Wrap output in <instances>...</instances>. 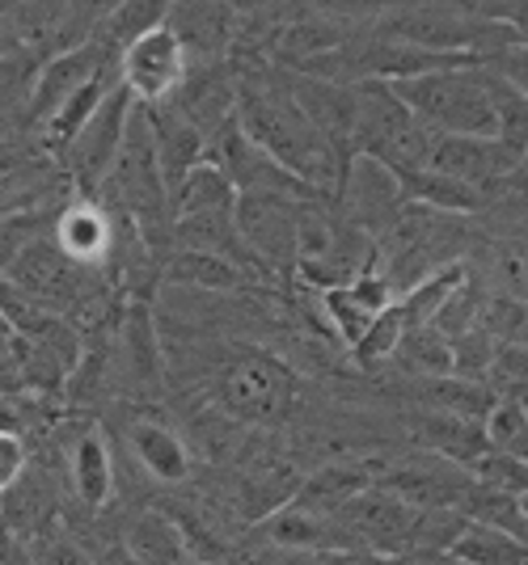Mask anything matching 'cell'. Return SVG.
Listing matches in <instances>:
<instances>
[{
    "instance_id": "12",
    "label": "cell",
    "mask_w": 528,
    "mask_h": 565,
    "mask_svg": "<svg viewBox=\"0 0 528 565\" xmlns=\"http://www.w3.org/2000/svg\"><path fill=\"white\" fill-rule=\"evenodd\" d=\"M4 279L22 287L39 308L64 317L81 300V266L60 254L55 241H25L4 266Z\"/></svg>"
},
{
    "instance_id": "41",
    "label": "cell",
    "mask_w": 528,
    "mask_h": 565,
    "mask_svg": "<svg viewBox=\"0 0 528 565\" xmlns=\"http://www.w3.org/2000/svg\"><path fill=\"white\" fill-rule=\"evenodd\" d=\"M482 64L495 72L499 81H507L516 94L528 97V43H511V47L495 51V55H486Z\"/></svg>"
},
{
    "instance_id": "45",
    "label": "cell",
    "mask_w": 528,
    "mask_h": 565,
    "mask_svg": "<svg viewBox=\"0 0 528 565\" xmlns=\"http://www.w3.org/2000/svg\"><path fill=\"white\" fill-rule=\"evenodd\" d=\"M398 565H461L453 553H406Z\"/></svg>"
},
{
    "instance_id": "17",
    "label": "cell",
    "mask_w": 528,
    "mask_h": 565,
    "mask_svg": "<svg viewBox=\"0 0 528 565\" xmlns=\"http://www.w3.org/2000/svg\"><path fill=\"white\" fill-rule=\"evenodd\" d=\"M377 472H381L377 465H363V460H330V465L313 469L309 477H300L292 507L313 511V515H338L351 498L377 486Z\"/></svg>"
},
{
    "instance_id": "8",
    "label": "cell",
    "mask_w": 528,
    "mask_h": 565,
    "mask_svg": "<svg viewBox=\"0 0 528 565\" xmlns=\"http://www.w3.org/2000/svg\"><path fill=\"white\" fill-rule=\"evenodd\" d=\"M187 72H191V60L169 25L148 30L145 39H136L119 55V85L136 106H166L187 81Z\"/></svg>"
},
{
    "instance_id": "24",
    "label": "cell",
    "mask_w": 528,
    "mask_h": 565,
    "mask_svg": "<svg viewBox=\"0 0 528 565\" xmlns=\"http://www.w3.org/2000/svg\"><path fill=\"white\" fill-rule=\"evenodd\" d=\"M131 451L145 465L148 477H157L166 486L187 481V472H191V451L182 444V435L173 426L157 423V418H136L131 423Z\"/></svg>"
},
{
    "instance_id": "10",
    "label": "cell",
    "mask_w": 528,
    "mask_h": 565,
    "mask_svg": "<svg viewBox=\"0 0 528 565\" xmlns=\"http://www.w3.org/2000/svg\"><path fill=\"white\" fill-rule=\"evenodd\" d=\"M377 486L398 494L414 511H435V507H461L465 494L474 490V472L435 451H419L377 472Z\"/></svg>"
},
{
    "instance_id": "22",
    "label": "cell",
    "mask_w": 528,
    "mask_h": 565,
    "mask_svg": "<svg viewBox=\"0 0 528 565\" xmlns=\"http://www.w3.org/2000/svg\"><path fill=\"white\" fill-rule=\"evenodd\" d=\"M296 486H300V477H296L288 460L266 456V460H258V465H250V469L241 472V511H245L250 523H263V519H271L275 511L288 507L292 498H296Z\"/></svg>"
},
{
    "instance_id": "3",
    "label": "cell",
    "mask_w": 528,
    "mask_h": 565,
    "mask_svg": "<svg viewBox=\"0 0 528 565\" xmlns=\"http://www.w3.org/2000/svg\"><path fill=\"white\" fill-rule=\"evenodd\" d=\"M398 102L435 136H474L495 140V106H490V72L482 64L448 68L389 85Z\"/></svg>"
},
{
    "instance_id": "18",
    "label": "cell",
    "mask_w": 528,
    "mask_h": 565,
    "mask_svg": "<svg viewBox=\"0 0 528 565\" xmlns=\"http://www.w3.org/2000/svg\"><path fill=\"white\" fill-rule=\"evenodd\" d=\"M166 25L178 34L187 60L220 64V55L237 39V13L224 4H178L166 13Z\"/></svg>"
},
{
    "instance_id": "5",
    "label": "cell",
    "mask_w": 528,
    "mask_h": 565,
    "mask_svg": "<svg viewBox=\"0 0 528 565\" xmlns=\"http://www.w3.org/2000/svg\"><path fill=\"white\" fill-rule=\"evenodd\" d=\"M313 199L288 194H237L233 224L241 245L258 262L263 275H296V241H300V207Z\"/></svg>"
},
{
    "instance_id": "28",
    "label": "cell",
    "mask_w": 528,
    "mask_h": 565,
    "mask_svg": "<svg viewBox=\"0 0 528 565\" xmlns=\"http://www.w3.org/2000/svg\"><path fill=\"white\" fill-rule=\"evenodd\" d=\"M55 245L76 266H94L110 249V220H106V212H97L94 203H76V207H68V212L60 215Z\"/></svg>"
},
{
    "instance_id": "7",
    "label": "cell",
    "mask_w": 528,
    "mask_h": 565,
    "mask_svg": "<svg viewBox=\"0 0 528 565\" xmlns=\"http://www.w3.org/2000/svg\"><path fill=\"white\" fill-rule=\"evenodd\" d=\"M203 161H212V166L229 178V186L237 190V194H288V199H321V194H313L305 182H296V178H292L279 161H271L263 148L250 140L245 131H241L237 118H229L217 136L208 140V157H203Z\"/></svg>"
},
{
    "instance_id": "14",
    "label": "cell",
    "mask_w": 528,
    "mask_h": 565,
    "mask_svg": "<svg viewBox=\"0 0 528 565\" xmlns=\"http://www.w3.org/2000/svg\"><path fill=\"white\" fill-rule=\"evenodd\" d=\"M119 60L110 55V51L102 47L97 39H89L85 47L68 51V55H55L47 60L39 76H34V94H30V122L43 131L51 122V115L76 94V89H85L89 81H97L106 68H115Z\"/></svg>"
},
{
    "instance_id": "29",
    "label": "cell",
    "mask_w": 528,
    "mask_h": 565,
    "mask_svg": "<svg viewBox=\"0 0 528 565\" xmlns=\"http://www.w3.org/2000/svg\"><path fill=\"white\" fill-rule=\"evenodd\" d=\"M233 207H237V190L229 186V178L212 161H199L173 186V194H169V215L173 220H182V215H208V212H233Z\"/></svg>"
},
{
    "instance_id": "19",
    "label": "cell",
    "mask_w": 528,
    "mask_h": 565,
    "mask_svg": "<svg viewBox=\"0 0 528 565\" xmlns=\"http://www.w3.org/2000/svg\"><path fill=\"white\" fill-rule=\"evenodd\" d=\"M410 430H414V439L423 444V451H435V456H444V460H453V465H461V469H469V472H474V465L490 451L486 430H482V423H474V418L419 409V414L410 418Z\"/></svg>"
},
{
    "instance_id": "6",
    "label": "cell",
    "mask_w": 528,
    "mask_h": 565,
    "mask_svg": "<svg viewBox=\"0 0 528 565\" xmlns=\"http://www.w3.org/2000/svg\"><path fill=\"white\" fill-rule=\"evenodd\" d=\"M102 18L106 9H94V4H18L4 13V25L13 34V47L25 51L43 68L55 55L85 47L97 34Z\"/></svg>"
},
{
    "instance_id": "4",
    "label": "cell",
    "mask_w": 528,
    "mask_h": 565,
    "mask_svg": "<svg viewBox=\"0 0 528 565\" xmlns=\"http://www.w3.org/2000/svg\"><path fill=\"white\" fill-rule=\"evenodd\" d=\"M296 388V372L266 351H237L220 367V405L241 423L271 426L288 418Z\"/></svg>"
},
{
    "instance_id": "38",
    "label": "cell",
    "mask_w": 528,
    "mask_h": 565,
    "mask_svg": "<svg viewBox=\"0 0 528 565\" xmlns=\"http://www.w3.org/2000/svg\"><path fill=\"white\" fill-rule=\"evenodd\" d=\"M469 527V519L461 507H435V511H419L414 527H410V548L406 553H448L456 536Z\"/></svg>"
},
{
    "instance_id": "36",
    "label": "cell",
    "mask_w": 528,
    "mask_h": 565,
    "mask_svg": "<svg viewBox=\"0 0 528 565\" xmlns=\"http://www.w3.org/2000/svg\"><path fill=\"white\" fill-rule=\"evenodd\" d=\"M486 444L490 451H504V456H520L528 460V405L520 397H499L495 409L486 414Z\"/></svg>"
},
{
    "instance_id": "15",
    "label": "cell",
    "mask_w": 528,
    "mask_h": 565,
    "mask_svg": "<svg viewBox=\"0 0 528 565\" xmlns=\"http://www.w3.org/2000/svg\"><path fill=\"white\" fill-rule=\"evenodd\" d=\"M393 300H398V291H393V282L384 279L377 266H372V270H363L360 279H351V282H342V287L321 291L326 317L335 321L338 338H342L351 351L360 347L363 333L372 330V321H377V317H381Z\"/></svg>"
},
{
    "instance_id": "27",
    "label": "cell",
    "mask_w": 528,
    "mask_h": 565,
    "mask_svg": "<svg viewBox=\"0 0 528 565\" xmlns=\"http://www.w3.org/2000/svg\"><path fill=\"white\" fill-rule=\"evenodd\" d=\"M469 279V270L465 266H456V262H444V266H435L427 279H419L414 287H406L393 308H398V317H402V326L410 330H423V326H435V317H440V308L448 305V296H453L461 282Z\"/></svg>"
},
{
    "instance_id": "49",
    "label": "cell",
    "mask_w": 528,
    "mask_h": 565,
    "mask_svg": "<svg viewBox=\"0 0 528 565\" xmlns=\"http://www.w3.org/2000/svg\"><path fill=\"white\" fill-rule=\"evenodd\" d=\"M182 565H194V562H182Z\"/></svg>"
},
{
    "instance_id": "42",
    "label": "cell",
    "mask_w": 528,
    "mask_h": 565,
    "mask_svg": "<svg viewBox=\"0 0 528 565\" xmlns=\"http://www.w3.org/2000/svg\"><path fill=\"white\" fill-rule=\"evenodd\" d=\"M30 565H94L85 557V548L73 541H64V536H43V541L34 544V557Z\"/></svg>"
},
{
    "instance_id": "26",
    "label": "cell",
    "mask_w": 528,
    "mask_h": 565,
    "mask_svg": "<svg viewBox=\"0 0 528 565\" xmlns=\"http://www.w3.org/2000/svg\"><path fill=\"white\" fill-rule=\"evenodd\" d=\"M127 557L136 565H182L191 562L182 523L166 511H145L127 532Z\"/></svg>"
},
{
    "instance_id": "30",
    "label": "cell",
    "mask_w": 528,
    "mask_h": 565,
    "mask_svg": "<svg viewBox=\"0 0 528 565\" xmlns=\"http://www.w3.org/2000/svg\"><path fill=\"white\" fill-rule=\"evenodd\" d=\"M73 490L81 498V507H106L110 494H115V460H110V448H106V439L89 430V435H81L73 448Z\"/></svg>"
},
{
    "instance_id": "23",
    "label": "cell",
    "mask_w": 528,
    "mask_h": 565,
    "mask_svg": "<svg viewBox=\"0 0 528 565\" xmlns=\"http://www.w3.org/2000/svg\"><path fill=\"white\" fill-rule=\"evenodd\" d=\"M398 190H402V203L406 207H423V212L435 215H469L486 207V190L465 186V182H453L444 173H432V169H419V173H402L398 178Z\"/></svg>"
},
{
    "instance_id": "44",
    "label": "cell",
    "mask_w": 528,
    "mask_h": 565,
    "mask_svg": "<svg viewBox=\"0 0 528 565\" xmlns=\"http://www.w3.org/2000/svg\"><path fill=\"white\" fill-rule=\"evenodd\" d=\"M499 22L516 34V43H528V4H507V9H499V4H486Z\"/></svg>"
},
{
    "instance_id": "40",
    "label": "cell",
    "mask_w": 528,
    "mask_h": 565,
    "mask_svg": "<svg viewBox=\"0 0 528 565\" xmlns=\"http://www.w3.org/2000/svg\"><path fill=\"white\" fill-rule=\"evenodd\" d=\"M495 351L499 342L490 338L486 330H465L461 338H453V376L461 380H486L490 363H495Z\"/></svg>"
},
{
    "instance_id": "13",
    "label": "cell",
    "mask_w": 528,
    "mask_h": 565,
    "mask_svg": "<svg viewBox=\"0 0 528 565\" xmlns=\"http://www.w3.org/2000/svg\"><path fill=\"white\" fill-rule=\"evenodd\" d=\"M237 89L241 72H233V64H199L187 72V81L178 85V94L169 97L166 106H173L178 115L191 122L203 140H212L229 118L237 115Z\"/></svg>"
},
{
    "instance_id": "11",
    "label": "cell",
    "mask_w": 528,
    "mask_h": 565,
    "mask_svg": "<svg viewBox=\"0 0 528 565\" xmlns=\"http://www.w3.org/2000/svg\"><path fill=\"white\" fill-rule=\"evenodd\" d=\"M414 507H406L398 494H389L381 486L363 490L338 511V527L347 532V541L368 553H384V557H406L410 527H414Z\"/></svg>"
},
{
    "instance_id": "32",
    "label": "cell",
    "mask_w": 528,
    "mask_h": 565,
    "mask_svg": "<svg viewBox=\"0 0 528 565\" xmlns=\"http://www.w3.org/2000/svg\"><path fill=\"white\" fill-rule=\"evenodd\" d=\"M115 85H119V64H115V68H106L97 81H89L85 89H76V94L68 97L55 115H51V122L43 127V140H47L55 152H68V143L81 136V127L97 115V106L106 102V94H110Z\"/></svg>"
},
{
    "instance_id": "1",
    "label": "cell",
    "mask_w": 528,
    "mask_h": 565,
    "mask_svg": "<svg viewBox=\"0 0 528 565\" xmlns=\"http://www.w3.org/2000/svg\"><path fill=\"white\" fill-rule=\"evenodd\" d=\"M233 118L271 161H279L313 194H338V182H342L347 166L338 161V152L326 143V136L296 106L284 76H271V68L241 72L237 115Z\"/></svg>"
},
{
    "instance_id": "37",
    "label": "cell",
    "mask_w": 528,
    "mask_h": 565,
    "mask_svg": "<svg viewBox=\"0 0 528 565\" xmlns=\"http://www.w3.org/2000/svg\"><path fill=\"white\" fill-rule=\"evenodd\" d=\"M34 76H39V64H34L25 51H18V47L0 51V122H9L13 115L30 118Z\"/></svg>"
},
{
    "instance_id": "46",
    "label": "cell",
    "mask_w": 528,
    "mask_h": 565,
    "mask_svg": "<svg viewBox=\"0 0 528 565\" xmlns=\"http://www.w3.org/2000/svg\"><path fill=\"white\" fill-rule=\"evenodd\" d=\"M0 435H22V423H18V409L9 405V397H0Z\"/></svg>"
},
{
    "instance_id": "34",
    "label": "cell",
    "mask_w": 528,
    "mask_h": 565,
    "mask_svg": "<svg viewBox=\"0 0 528 565\" xmlns=\"http://www.w3.org/2000/svg\"><path fill=\"white\" fill-rule=\"evenodd\" d=\"M461 565H525L528 562V544L507 536V532H495V527H482V523H469L456 544L448 548Z\"/></svg>"
},
{
    "instance_id": "35",
    "label": "cell",
    "mask_w": 528,
    "mask_h": 565,
    "mask_svg": "<svg viewBox=\"0 0 528 565\" xmlns=\"http://www.w3.org/2000/svg\"><path fill=\"white\" fill-rule=\"evenodd\" d=\"M490 106H495V143L504 148L507 157H516V166H520V157L528 152V97L516 94L507 81H499L490 72Z\"/></svg>"
},
{
    "instance_id": "43",
    "label": "cell",
    "mask_w": 528,
    "mask_h": 565,
    "mask_svg": "<svg viewBox=\"0 0 528 565\" xmlns=\"http://www.w3.org/2000/svg\"><path fill=\"white\" fill-rule=\"evenodd\" d=\"M22 472H25L22 435H0V494H4V490H13Z\"/></svg>"
},
{
    "instance_id": "16",
    "label": "cell",
    "mask_w": 528,
    "mask_h": 565,
    "mask_svg": "<svg viewBox=\"0 0 528 565\" xmlns=\"http://www.w3.org/2000/svg\"><path fill=\"white\" fill-rule=\"evenodd\" d=\"M432 173H444L453 182H465V186H478L490 194L495 182L511 178L516 169V157H507L495 140H474V136H440L432 148V161H427Z\"/></svg>"
},
{
    "instance_id": "47",
    "label": "cell",
    "mask_w": 528,
    "mask_h": 565,
    "mask_svg": "<svg viewBox=\"0 0 528 565\" xmlns=\"http://www.w3.org/2000/svg\"><path fill=\"white\" fill-rule=\"evenodd\" d=\"M507 186L528 190V152H525V157H520V166L511 169V178H507Z\"/></svg>"
},
{
    "instance_id": "50",
    "label": "cell",
    "mask_w": 528,
    "mask_h": 565,
    "mask_svg": "<svg viewBox=\"0 0 528 565\" xmlns=\"http://www.w3.org/2000/svg\"><path fill=\"white\" fill-rule=\"evenodd\" d=\"M520 401H525V405H528V397H520Z\"/></svg>"
},
{
    "instance_id": "20",
    "label": "cell",
    "mask_w": 528,
    "mask_h": 565,
    "mask_svg": "<svg viewBox=\"0 0 528 565\" xmlns=\"http://www.w3.org/2000/svg\"><path fill=\"white\" fill-rule=\"evenodd\" d=\"M145 110L148 127H152V143H157V166H161L166 190L173 194V186L208 157V140L173 106H145Z\"/></svg>"
},
{
    "instance_id": "51",
    "label": "cell",
    "mask_w": 528,
    "mask_h": 565,
    "mask_svg": "<svg viewBox=\"0 0 528 565\" xmlns=\"http://www.w3.org/2000/svg\"><path fill=\"white\" fill-rule=\"evenodd\" d=\"M525 565H528V562H525Z\"/></svg>"
},
{
    "instance_id": "2",
    "label": "cell",
    "mask_w": 528,
    "mask_h": 565,
    "mask_svg": "<svg viewBox=\"0 0 528 565\" xmlns=\"http://www.w3.org/2000/svg\"><path fill=\"white\" fill-rule=\"evenodd\" d=\"M372 25L389 39H402L435 55H465V60H486L516 43V34L486 4L478 9L474 4H414V9L381 13Z\"/></svg>"
},
{
    "instance_id": "25",
    "label": "cell",
    "mask_w": 528,
    "mask_h": 565,
    "mask_svg": "<svg viewBox=\"0 0 528 565\" xmlns=\"http://www.w3.org/2000/svg\"><path fill=\"white\" fill-rule=\"evenodd\" d=\"M414 401L419 409H435V414H456V418H474L486 423V414L495 409V393L486 380H461V376H435L414 384Z\"/></svg>"
},
{
    "instance_id": "48",
    "label": "cell",
    "mask_w": 528,
    "mask_h": 565,
    "mask_svg": "<svg viewBox=\"0 0 528 565\" xmlns=\"http://www.w3.org/2000/svg\"><path fill=\"white\" fill-rule=\"evenodd\" d=\"M520 511H525V527H528V494L520 498Z\"/></svg>"
},
{
    "instance_id": "9",
    "label": "cell",
    "mask_w": 528,
    "mask_h": 565,
    "mask_svg": "<svg viewBox=\"0 0 528 565\" xmlns=\"http://www.w3.org/2000/svg\"><path fill=\"white\" fill-rule=\"evenodd\" d=\"M136 110V102L131 94L115 85L106 102L97 106V115L81 127V136L68 143V152H64V166L73 173V182L85 194H97V190L106 186V178H110V169H115V157H119L123 148V136H127V118Z\"/></svg>"
},
{
    "instance_id": "21",
    "label": "cell",
    "mask_w": 528,
    "mask_h": 565,
    "mask_svg": "<svg viewBox=\"0 0 528 565\" xmlns=\"http://www.w3.org/2000/svg\"><path fill=\"white\" fill-rule=\"evenodd\" d=\"M119 354H123V372L131 384L140 388H157L161 384V367H166V354L157 342V326H152V308L145 300L127 305L119 326Z\"/></svg>"
},
{
    "instance_id": "39",
    "label": "cell",
    "mask_w": 528,
    "mask_h": 565,
    "mask_svg": "<svg viewBox=\"0 0 528 565\" xmlns=\"http://www.w3.org/2000/svg\"><path fill=\"white\" fill-rule=\"evenodd\" d=\"M474 481L490 486V490H504L511 498L528 494V460L520 456H504V451H486L478 465H474Z\"/></svg>"
},
{
    "instance_id": "31",
    "label": "cell",
    "mask_w": 528,
    "mask_h": 565,
    "mask_svg": "<svg viewBox=\"0 0 528 565\" xmlns=\"http://www.w3.org/2000/svg\"><path fill=\"white\" fill-rule=\"evenodd\" d=\"M254 275H245L241 266L217 258V254H199V249H173L166 258V282L173 287H199V291H237Z\"/></svg>"
},
{
    "instance_id": "33",
    "label": "cell",
    "mask_w": 528,
    "mask_h": 565,
    "mask_svg": "<svg viewBox=\"0 0 528 565\" xmlns=\"http://www.w3.org/2000/svg\"><path fill=\"white\" fill-rule=\"evenodd\" d=\"M389 363H402L406 376L414 380L453 376V342L435 330V326H423V330H410L402 338V347L393 351Z\"/></svg>"
}]
</instances>
